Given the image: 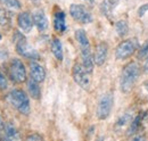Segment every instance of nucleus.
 I'll return each instance as SVG.
<instances>
[{"instance_id": "obj_4", "label": "nucleus", "mask_w": 148, "mask_h": 141, "mask_svg": "<svg viewBox=\"0 0 148 141\" xmlns=\"http://www.w3.org/2000/svg\"><path fill=\"white\" fill-rule=\"evenodd\" d=\"M14 42H15V48L18 55L22 57H25L27 59L31 60H36L40 58V55L38 53L36 49H33L26 41V39L24 38V35L22 34L18 31H15L14 34Z\"/></svg>"}, {"instance_id": "obj_20", "label": "nucleus", "mask_w": 148, "mask_h": 141, "mask_svg": "<svg viewBox=\"0 0 148 141\" xmlns=\"http://www.w3.org/2000/svg\"><path fill=\"white\" fill-rule=\"evenodd\" d=\"M115 31L119 36H125L129 33V24L124 19H120L115 23Z\"/></svg>"}, {"instance_id": "obj_6", "label": "nucleus", "mask_w": 148, "mask_h": 141, "mask_svg": "<svg viewBox=\"0 0 148 141\" xmlns=\"http://www.w3.org/2000/svg\"><path fill=\"white\" fill-rule=\"evenodd\" d=\"M114 105V96L112 92H106L104 93L97 105V110H96V116L98 120L104 121L106 118H108V116L111 115L112 109Z\"/></svg>"}, {"instance_id": "obj_22", "label": "nucleus", "mask_w": 148, "mask_h": 141, "mask_svg": "<svg viewBox=\"0 0 148 141\" xmlns=\"http://www.w3.org/2000/svg\"><path fill=\"white\" fill-rule=\"evenodd\" d=\"M12 22V15L6 8L0 7V26L2 27H8Z\"/></svg>"}, {"instance_id": "obj_29", "label": "nucleus", "mask_w": 148, "mask_h": 141, "mask_svg": "<svg viewBox=\"0 0 148 141\" xmlns=\"http://www.w3.org/2000/svg\"><path fill=\"white\" fill-rule=\"evenodd\" d=\"M144 68L145 70H148V56L146 57V59H145V64H144Z\"/></svg>"}, {"instance_id": "obj_27", "label": "nucleus", "mask_w": 148, "mask_h": 141, "mask_svg": "<svg viewBox=\"0 0 148 141\" xmlns=\"http://www.w3.org/2000/svg\"><path fill=\"white\" fill-rule=\"evenodd\" d=\"M147 12H148V3H145V5H143V6L138 9V15H139L140 17H143Z\"/></svg>"}, {"instance_id": "obj_16", "label": "nucleus", "mask_w": 148, "mask_h": 141, "mask_svg": "<svg viewBox=\"0 0 148 141\" xmlns=\"http://www.w3.org/2000/svg\"><path fill=\"white\" fill-rule=\"evenodd\" d=\"M26 86H27V91L31 96V98L33 99H40L41 97V89L39 87V82H37L36 80H33L32 77L26 80Z\"/></svg>"}, {"instance_id": "obj_21", "label": "nucleus", "mask_w": 148, "mask_h": 141, "mask_svg": "<svg viewBox=\"0 0 148 141\" xmlns=\"http://www.w3.org/2000/svg\"><path fill=\"white\" fill-rule=\"evenodd\" d=\"M144 116H145V115H143V113H140V114H138V115L132 120V122L130 123L129 129H128V136H132V134L137 133L138 129L140 127V124H141V121H143Z\"/></svg>"}, {"instance_id": "obj_8", "label": "nucleus", "mask_w": 148, "mask_h": 141, "mask_svg": "<svg viewBox=\"0 0 148 141\" xmlns=\"http://www.w3.org/2000/svg\"><path fill=\"white\" fill-rule=\"evenodd\" d=\"M90 73L86 70L82 63H75L72 68V76L74 82L82 89L88 90L90 87Z\"/></svg>"}, {"instance_id": "obj_24", "label": "nucleus", "mask_w": 148, "mask_h": 141, "mask_svg": "<svg viewBox=\"0 0 148 141\" xmlns=\"http://www.w3.org/2000/svg\"><path fill=\"white\" fill-rule=\"evenodd\" d=\"M148 56V41H146L143 46H141V48L139 49V51H138V58L139 59H144L145 57H147Z\"/></svg>"}, {"instance_id": "obj_11", "label": "nucleus", "mask_w": 148, "mask_h": 141, "mask_svg": "<svg viewBox=\"0 0 148 141\" xmlns=\"http://www.w3.org/2000/svg\"><path fill=\"white\" fill-rule=\"evenodd\" d=\"M108 55V44L106 42H100L96 46V50L93 55V60L97 66H101L105 64Z\"/></svg>"}, {"instance_id": "obj_28", "label": "nucleus", "mask_w": 148, "mask_h": 141, "mask_svg": "<svg viewBox=\"0 0 148 141\" xmlns=\"http://www.w3.org/2000/svg\"><path fill=\"white\" fill-rule=\"evenodd\" d=\"M5 126H6V123L3 122V120H2V117L0 115V132H2L5 130Z\"/></svg>"}, {"instance_id": "obj_7", "label": "nucleus", "mask_w": 148, "mask_h": 141, "mask_svg": "<svg viewBox=\"0 0 148 141\" xmlns=\"http://www.w3.org/2000/svg\"><path fill=\"white\" fill-rule=\"evenodd\" d=\"M139 48V42L136 38H131L122 41L115 49V57L119 60H123L131 57Z\"/></svg>"}, {"instance_id": "obj_12", "label": "nucleus", "mask_w": 148, "mask_h": 141, "mask_svg": "<svg viewBox=\"0 0 148 141\" xmlns=\"http://www.w3.org/2000/svg\"><path fill=\"white\" fill-rule=\"evenodd\" d=\"M29 66H30L31 77L33 80H36L37 82H39V83L43 82L45 79H46V70L43 68V66L40 65L37 62H34V60H31L30 64H29Z\"/></svg>"}, {"instance_id": "obj_33", "label": "nucleus", "mask_w": 148, "mask_h": 141, "mask_svg": "<svg viewBox=\"0 0 148 141\" xmlns=\"http://www.w3.org/2000/svg\"><path fill=\"white\" fill-rule=\"evenodd\" d=\"M0 139H1V137H0Z\"/></svg>"}, {"instance_id": "obj_9", "label": "nucleus", "mask_w": 148, "mask_h": 141, "mask_svg": "<svg viewBox=\"0 0 148 141\" xmlns=\"http://www.w3.org/2000/svg\"><path fill=\"white\" fill-rule=\"evenodd\" d=\"M70 15L74 21H76L80 24H89L93 21L92 14L83 5H77V3L71 5Z\"/></svg>"}, {"instance_id": "obj_18", "label": "nucleus", "mask_w": 148, "mask_h": 141, "mask_svg": "<svg viewBox=\"0 0 148 141\" xmlns=\"http://www.w3.org/2000/svg\"><path fill=\"white\" fill-rule=\"evenodd\" d=\"M119 0H104L100 3V12L103 13V15L110 17L113 14V10L116 8Z\"/></svg>"}, {"instance_id": "obj_13", "label": "nucleus", "mask_w": 148, "mask_h": 141, "mask_svg": "<svg viewBox=\"0 0 148 141\" xmlns=\"http://www.w3.org/2000/svg\"><path fill=\"white\" fill-rule=\"evenodd\" d=\"M33 22H34V26L40 32H45L49 27L48 18H47L46 14L42 10H37L33 14Z\"/></svg>"}, {"instance_id": "obj_15", "label": "nucleus", "mask_w": 148, "mask_h": 141, "mask_svg": "<svg viewBox=\"0 0 148 141\" xmlns=\"http://www.w3.org/2000/svg\"><path fill=\"white\" fill-rule=\"evenodd\" d=\"M133 120V115H132V110H127L125 113H123L116 121V123L114 125L115 130H122L124 129L127 125H130V123Z\"/></svg>"}, {"instance_id": "obj_10", "label": "nucleus", "mask_w": 148, "mask_h": 141, "mask_svg": "<svg viewBox=\"0 0 148 141\" xmlns=\"http://www.w3.org/2000/svg\"><path fill=\"white\" fill-rule=\"evenodd\" d=\"M17 25L19 30L24 33H30L33 29L34 22H33V15H31L29 12H22L17 16Z\"/></svg>"}, {"instance_id": "obj_23", "label": "nucleus", "mask_w": 148, "mask_h": 141, "mask_svg": "<svg viewBox=\"0 0 148 141\" xmlns=\"http://www.w3.org/2000/svg\"><path fill=\"white\" fill-rule=\"evenodd\" d=\"M0 3L3 7H6L8 9H14V10L21 9V7H22L19 0H0Z\"/></svg>"}, {"instance_id": "obj_3", "label": "nucleus", "mask_w": 148, "mask_h": 141, "mask_svg": "<svg viewBox=\"0 0 148 141\" xmlns=\"http://www.w3.org/2000/svg\"><path fill=\"white\" fill-rule=\"evenodd\" d=\"M7 100L19 114L27 116L31 113L30 99H29V96L26 94V92L24 90H22V89L12 90L7 96Z\"/></svg>"}, {"instance_id": "obj_30", "label": "nucleus", "mask_w": 148, "mask_h": 141, "mask_svg": "<svg viewBox=\"0 0 148 141\" xmlns=\"http://www.w3.org/2000/svg\"><path fill=\"white\" fill-rule=\"evenodd\" d=\"M146 89H147V90H148V81H147V82H146Z\"/></svg>"}, {"instance_id": "obj_31", "label": "nucleus", "mask_w": 148, "mask_h": 141, "mask_svg": "<svg viewBox=\"0 0 148 141\" xmlns=\"http://www.w3.org/2000/svg\"><path fill=\"white\" fill-rule=\"evenodd\" d=\"M84 1H89V2H92L93 0H84Z\"/></svg>"}, {"instance_id": "obj_26", "label": "nucleus", "mask_w": 148, "mask_h": 141, "mask_svg": "<svg viewBox=\"0 0 148 141\" xmlns=\"http://www.w3.org/2000/svg\"><path fill=\"white\" fill-rule=\"evenodd\" d=\"M26 140H31V141H40V140H43V137L38 134V133H31L26 137Z\"/></svg>"}, {"instance_id": "obj_5", "label": "nucleus", "mask_w": 148, "mask_h": 141, "mask_svg": "<svg viewBox=\"0 0 148 141\" xmlns=\"http://www.w3.org/2000/svg\"><path fill=\"white\" fill-rule=\"evenodd\" d=\"M8 76L14 83L21 84L27 80L26 68L23 62L18 58H13L8 64Z\"/></svg>"}, {"instance_id": "obj_19", "label": "nucleus", "mask_w": 148, "mask_h": 141, "mask_svg": "<svg viewBox=\"0 0 148 141\" xmlns=\"http://www.w3.org/2000/svg\"><path fill=\"white\" fill-rule=\"evenodd\" d=\"M3 132H5V138L8 139V140H17V139H19L18 131L13 124H6Z\"/></svg>"}, {"instance_id": "obj_25", "label": "nucleus", "mask_w": 148, "mask_h": 141, "mask_svg": "<svg viewBox=\"0 0 148 141\" xmlns=\"http://www.w3.org/2000/svg\"><path fill=\"white\" fill-rule=\"evenodd\" d=\"M8 88V81H7V77L0 72V89L1 90H5V89Z\"/></svg>"}, {"instance_id": "obj_17", "label": "nucleus", "mask_w": 148, "mask_h": 141, "mask_svg": "<svg viewBox=\"0 0 148 141\" xmlns=\"http://www.w3.org/2000/svg\"><path fill=\"white\" fill-rule=\"evenodd\" d=\"M50 48H51V53L55 56V58L57 60L62 62L63 58H64V53H63V46H62V42L58 38H54L51 40V44H50Z\"/></svg>"}, {"instance_id": "obj_1", "label": "nucleus", "mask_w": 148, "mask_h": 141, "mask_svg": "<svg viewBox=\"0 0 148 141\" xmlns=\"http://www.w3.org/2000/svg\"><path fill=\"white\" fill-rule=\"evenodd\" d=\"M75 39L79 43L80 50H81V59H82V65L86 67V70H88L90 74L93 70V65H95V60H93V56L91 53V48H90V42L89 39L87 36V33L84 30L79 29L75 31Z\"/></svg>"}, {"instance_id": "obj_14", "label": "nucleus", "mask_w": 148, "mask_h": 141, "mask_svg": "<svg viewBox=\"0 0 148 141\" xmlns=\"http://www.w3.org/2000/svg\"><path fill=\"white\" fill-rule=\"evenodd\" d=\"M54 29L57 33H64L66 31V19L63 10H57L54 14Z\"/></svg>"}, {"instance_id": "obj_2", "label": "nucleus", "mask_w": 148, "mask_h": 141, "mask_svg": "<svg viewBox=\"0 0 148 141\" xmlns=\"http://www.w3.org/2000/svg\"><path fill=\"white\" fill-rule=\"evenodd\" d=\"M140 74V67L136 62L128 63L121 73L120 77V89L123 93H130L134 87Z\"/></svg>"}, {"instance_id": "obj_32", "label": "nucleus", "mask_w": 148, "mask_h": 141, "mask_svg": "<svg viewBox=\"0 0 148 141\" xmlns=\"http://www.w3.org/2000/svg\"><path fill=\"white\" fill-rule=\"evenodd\" d=\"M0 40H1V34H0Z\"/></svg>"}]
</instances>
